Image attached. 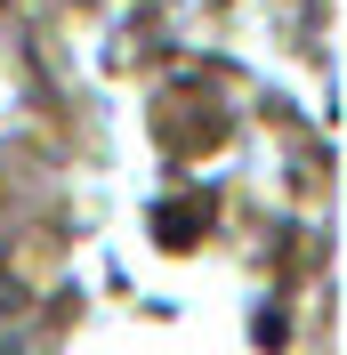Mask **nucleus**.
Returning a JSON list of instances; mask_svg holds the SVG:
<instances>
[{
    "instance_id": "obj_1",
    "label": "nucleus",
    "mask_w": 347,
    "mask_h": 355,
    "mask_svg": "<svg viewBox=\"0 0 347 355\" xmlns=\"http://www.w3.org/2000/svg\"><path fill=\"white\" fill-rule=\"evenodd\" d=\"M0 355H33V323L17 307H0Z\"/></svg>"
}]
</instances>
